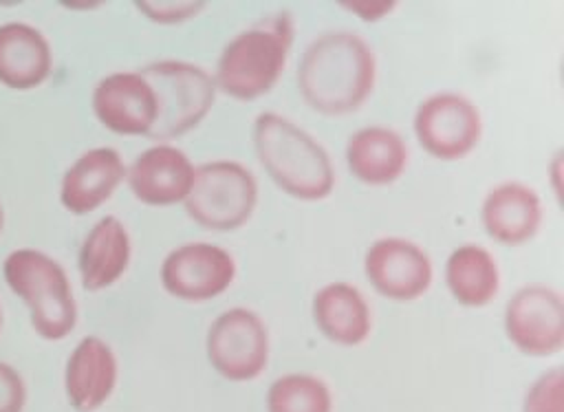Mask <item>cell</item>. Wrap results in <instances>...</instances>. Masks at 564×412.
Segmentation results:
<instances>
[{
  "label": "cell",
  "mask_w": 564,
  "mask_h": 412,
  "mask_svg": "<svg viewBox=\"0 0 564 412\" xmlns=\"http://www.w3.org/2000/svg\"><path fill=\"white\" fill-rule=\"evenodd\" d=\"M126 163L115 148L84 152L66 172L59 185V200L70 214H90L101 207L126 178Z\"/></svg>",
  "instance_id": "obj_15"
},
{
  "label": "cell",
  "mask_w": 564,
  "mask_h": 412,
  "mask_svg": "<svg viewBox=\"0 0 564 412\" xmlns=\"http://www.w3.org/2000/svg\"><path fill=\"white\" fill-rule=\"evenodd\" d=\"M117 375L119 366L112 348L101 337H82L64 368L68 403L77 412H95L110 399L117 386Z\"/></svg>",
  "instance_id": "obj_14"
},
{
  "label": "cell",
  "mask_w": 564,
  "mask_h": 412,
  "mask_svg": "<svg viewBox=\"0 0 564 412\" xmlns=\"http://www.w3.org/2000/svg\"><path fill=\"white\" fill-rule=\"evenodd\" d=\"M522 412H562V370L542 372L524 394Z\"/></svg>",
  "instance_id": "obj_23"
},
{
  "label": "cell",
  "mask_w": 564,
  "mask_h": 412,
  "mask_svg": "<svg viewBox=\"0 0 564 412\" xmlns=\"http://www.w3.org/2000/svg\"><path fill=\"white\" fill-rule=\"evenodd\" d=\"M194 174L196 167L189 156L170 143L143 150L126 170L130 192L150 207L183 203L192 189Z\"/></svg>",
  "instance_id": "obj_13"
},
{
  "label": "cell",
  "mask_w": 564,
  "mask_h": 412,
  "mask_svg": "<svg viewBox=\"0 0 564 412\" xmlns=\"http://www.w3.org/2000/svg\"><path fill=\"white\" fill-rule=\"evenodd\" d=\"M236 278L234 256L212 242H187L161 262L163 289L185 302H205L229 289Z\"/></svg>",
  "instance_id": "obj_10"
},
{
  "label": "cell",
  "mask_w": 564,
  "mask_h": 412,
  "mask_svg": "<svg viewBox=\"0 0 564 412\" xmlns=\"http://www.w3.org/2000/svg\"><path fill=\"white\" fill-rule=\"evenodd\" d=\"M2 225H4V212H2V205H0V231H2Z\"/></svg>",
  "instance_id": "obj_27"
},
{
  "label": "cell",
  "mask_w": 564,
  "mask_h": 412,
  "mask_svg": "<svg viewBox=\"0 0 564 412\" xmlns=\"http://www.w3.org/2000/svg\"><path fill=\"white\" fill-rule=\"evenodd\" d=\"M137 9L156 24H181L203 11L205 2L194 0H141Z\"/></svg>",
  "instance_id": "obj_24"
},
{
  "label": "cell",
  "mask_w": 564,
  "mask_h": 412,
  "mask_svg": "<svg viewBox=\"0 0 564 412\" xmlns=\"http://www.w3.org/2000/svg\"><path fill=\"white\" fill-rule=\"evenodd\" d=\"M346 11L350 13H357L361 20H368V22H377L381 20L386 13H390L397 2H388V0H381V2H375V0H355V2H339Z\"/></svg>",
  "instance_id": "obj_26"
},
{
  "label": "cell",
  "mask_w": 564,
  "mask_h": 412,
  "mask_svg": "<svg viewBox=\"0 0 564 412\" xmlns=\"http://www.w3.org/2000/svg\"><path fill=\"white\" fill-rule=\"evenodd\" d=\"M445 284L458 304L469 308L487 306L500 286L498 264L485 247L460 245L445 262Z\"/></svg>",
  "instance_id": "obj_21"
},
{
  "label": "cell",
  "mask_w": 564,
  "mask_h": 412,
  "mask_svg": "<svg viewBox=\"0 0 564 412\" xmlns=\"http://www.w3.org/2000/svg\"><path fill=\"white\" fill-rule=\"evenodd\" d=\"M152 86L159 115L150 139H174L194 130L216 101V82L185 59H156L139 71Z\"/></svg>",
  "instance_id": "obj_5"
},
{
  "label": "cell",
  "mask_w": 564,
  "mask_h": 412,
  "mask_svg": "<svg viewBox=\"0 0 564 412\" xmlns=\"http://www.w3.org/2000/svg\"><path fill=\"white\" fill-rule=\"evenodd\" d=\"M212 368L229 381L256 379L269 361V330L258 313L234 306L220 313L205 339Z\"/></svg>",
  "instance_id": "obj_7"
},
{
  "label": "cell",
  "mask_w": 564,
  "mask_h": 412,
  "mask_svg": "<svg viewBox=\"0 0 564 412\" xmlns=\"http://www.w3.org/2000/svg\"><path fill=\"white\" fill-rule=\"evenodd\" d=\"M480 220L494 240L511 247L522 245L531 240L542 225V200L533 187L505 181L487 192Z\"/></svg>",
  "instance_id": "obj_16"
},
{
  "label": "cell",
  "mask_w": 564,
  "mask_h": 412,
  "mask_svg": "<svg viewBox=\"0 0 564 412\" xmlns=\"http://www.w3.org/2000/svg\"><path fill=\"white\" fill-rule=\"evenodd\" d=\"M505 333L524 355H555L564 346L562 295L546 284L520 286L505 306Z\"/></svg>",
  "instance_id": "obj_9"
},
{
  "label": "cell",
  "mask_w": 564,
  "mask_h": 412,
  "mask_svg": "<svg viewBox=\"0 0 564 412\" xmlns=\"http://www.w3.org/2000/svg\"><path fill=\"white\" fill-rule=\"evenodd\" d=\"M269 412H333L328 386L306 372H291L275 379L267 392Z\"/></svg>",
  "instance_id": "obj_22"
},
{
  "label": "cell",
  "mask_w": 564,
  "mask_h": 412,
  "mask_svg": "<svg viewBox=\"0 0 564 412\" xmlns=\"http://www.w3.org/2000/svg\"><path fill=\"white\" fill-rule=\"evenodd\" d=\"M0 328H2V308H0Z\"/></svg>",
  "instance_id": "obj_28"
},
{
  "label": "cell",
  "mask_w": 564,
  "mask_h": 412,
  "mask_svg": "<svg viewBox=\"0 0 564 412\" xmlns=\"http://www.w3.org/2000/svg\"><path fill=\"white\" fill-rule=\"evenodd\" d=\"M130 253L132 245L123 223L115 216L99 218L79 247L77 267L82 286L86 291H104L112 286L126 273Z\"/></svg>",
  "instance_id": "obj_18"
},
{
  "label": "cell",
  "mask_w": 564,
  "mask_h": 412,
  "mask_svg": "<svg viewBox=\"0 0 564 412\" xmlns=\"http://www.w3.org/2000/svg\"><path fill=\"white\" fill-rule=\"evenodd\" d=\"M53 68L48 40L26 22L0 24V84L29 90L40 86Z\"/></svg>",
  "instance_id": "obj_20"
},
{
  "label": "cell",
  "mask_w": 564,
  "mask_h": 412,
  "mask_svg": "<svg viewBox=\"0 0 564 412\" xmlns=\"http://www.w3.org/2000/svg\"><path fill=\"white\" fill-rule=\"evenodd\" d=\"M405 139L386 126H366L346 141V165L364 185L381 187L394 183L408 167Z\"/></svg>",
  "instance_id": "obj_17"
},
{
  "label": "cell",
  "mask_w": 564,
  "mask_h": 412,
  "mask_svg": "<svg viewBox=\"0 0 564 412\" xmlns=\"http://www.w3.org/2000/svg\"><path fill=\"white\" fill-rule=\"evenodd\" d=\"M9 289L26 304L33 330L57 341L70 335L77 304L64 267L37 249H15L2 264Z\"/></svg>",
  "instance_id": "obj_4"
},
{
  "label": "cell",
  "mask_w": 564,
  "mask_h": 412,
  "mask_svg": "<svg viewBox=\"0 0 564 412\" xmlns=\"http://www.w3.org/2000/svg\"><path fill=\"white\" fill-rule=\"evenodd\" d=\"M253 148L271 181L297 200H322L335 187V167L319 141L278 112L253 121Z\"/></svg>",
  "instance_id": "obj_2"
},
{
  "label": "cell",
  "mask_w": 564,
  "mask_h": 412,
  "mask_svg": "<svg viewBox=\"0 0 564 412\" xmlns=\"http://www.w3.org/2000/svg\"><path fill=\"white\" fill-rule=\"evenodd\" d=\"M97 121L121 137H148L156 123L159 101L141 73L119 71L101 77L90 97Z\"/></svg>",
  "instance_id": "obj_12"
},
{
  "label": "cell",
  "mask_w": 564,
  "mask_h": 412,
  "mask_svg": "<svg viewBox=\"0 0 564 412\" xmlns=\"http://www.w3.org/2000/svg\"><path fill=\"white\" fill-rule=\"evenodd\" d=\"M26 386L22 375L7 361H0V412H22Z\"/></svg>",
  "instance_id": "obj_25"
},
{
  "label": "cell",
  "mask_w": 564,
  "mask_h": 412,
  "mask_svg": "<svg viewBox=\"0 0 564 412\" xmlns=\"http://www.w3.org/2000/svg\"><path fill=\"white\" fill-rule=\"evenodd\" d=\"M291 46L293 18L286 11L251 24L225 44L214 73L216 88L238 101L267 95L278 84Z\"/></svg>",
  "instance_id": "obj_3"
},
{
  "label": "cell",
  "mask_w": 564,
  "mask_h": 412,
  "mask_svg": "<svg viewBox=\"0 0 564 412\" xmlns=\"http://www.w3.org/2000/svg\"><path fill=\"white\" fill-rule=\"evenodd\" d=\"M412 123L421 148L441 161L467 156L482 134L478 106L460 93L430 95L419 104Z\"/></svg>",
  "instance_id": "obj_8"
},
{
  "label": "cell",
  "mask_w": 564,
  "mask_h": 412,
  "mask_svg": "<svg viewBox=\"0 0 564 412\" xmlns=\"http://www.w3.org/2000/svg\"><path fill=\"white\" fill-rule=\"evenodd\" d=\"M364 271L379 295L397 302L421 297L434 278L430 256L399 236L375 240L364 256Z\"/></svg>",
  "instance_id": "obj_11"
},
{
  "label": "cell",
  "mask_w": 564,
  "mask_h": 412,
  "mask_svg": "<svg viewBox=\"0 0 564 412\" xmlns=\"http://www.w3.org/2000/svg\"><path fill=\"white\" fill-rule=\"evenodd\" d=\"M313 322L333 344L357 346L372 328V315L361 291L348 282H328L313 295Z\"/></svg>",
  "instance_id": "obj_19"
},
{
  "label": "cell",
  "mask_w": 564,
  "mask_h": 412,
  "mask_svg": "<svg viewBox=\"0 0 564 412\" xmlns=\"http://www.w3.org/2000/svg\"><path fill=\"white\" fill-rule=\"evenodd\" d=\"M183 203L187 216L200 227L231 231L251 218L258 203V181L238 161H209L196 167L192 189Z\"/></svg>",
  "instance_id": "obj_6"
},
{
  "label": "cell",
  "mask_w": 564,
  "mask_h": 412,
  "mask_svg": "<svg viewBox=\"0 0 564 412\" xmlns=\"http://www.w3.org/2000/svg\"><path fill=\"white\" fill-rule=\"evenodd\" d=\"M377 62L366 40L350 31L315 37L302 53L297 88L304 101L328 117L357 110L372 93Z\"/></svg>",
  "instance_id": "obj_1"
}]
</instances>
